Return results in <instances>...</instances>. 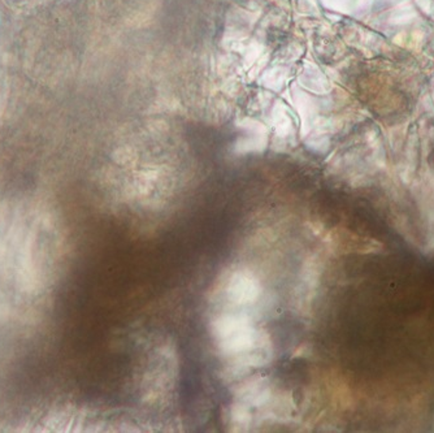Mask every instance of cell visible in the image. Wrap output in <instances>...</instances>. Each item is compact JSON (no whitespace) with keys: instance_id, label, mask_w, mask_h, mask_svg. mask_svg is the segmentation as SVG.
I'll list each match as a JSON object with an SVG mask.
<instances>
[{"instance_id":"1","label":"cell","mask_w":434,"mask_h":433,"mask_svg":"<svg viewBox=\"0 0 434 433\" xmlns=\"http://www.w3.org/2000/svg\"><path fill=\"white\" fill-rule=\"evenodd\" d=\"M258 295V283L246 273H235L226 285V298L235 306L254 303Z\"/></svg>"}]
</instances>
